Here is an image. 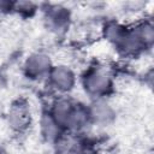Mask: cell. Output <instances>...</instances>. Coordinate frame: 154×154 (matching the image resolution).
Instances as JSON below:
<instances>
[{
	"label": "cell",
	"mask_w": 154,
	"mask_h": 154,
	"mask_svg": "<svg viewBox=\"0 0 154 154\" xmlns=\"http://www.w3.org/2000/svg\"><path fill=\"white\" fill-rule=\"evenodd\" d=\"M52 82L54 87L59 90H69L72 88L73 75L66 66H57L51 73Z\"/></svg>",
	"instance_id": "3"
},
{
	"label": "cell",
	"mask_w": 154,
	"mask_h": 154,
	"mask_svg": "<svg viewBox=\"0 0 154 154\" xmlns=\"http://www.w3.org/2000/svg\"><path fill=\"white\" fill-rule=\"evenodd\" d=\"M87 77L88 78H85V88L94 95L103 94L109 87L108 75L100 70L91 71Z\"/></svg>",
	"instance_id": "1"
},
{
	"label": "cell",
	"mask_w": 154,
	"mask_h": 154,
	"mask_svg": "<svg viewBox=\"0 0 154 154\" xmlns=\"http://www.w3.org/2000/svg\"><path fill=\"white\" fill-rule=\"evenodd\" d=\"M69 12L61 6L49 7L46 16V20L53 30H60L61 28L66 26L69 24Z\"/></svg>",
	"instance_id": "2"
},
{
	"label": "cell",
	"mask_w": 154,
	"mask_h": 154,
	"mask_svg": "<svg viewBox=\"0 0 154 154\" xmlns=\"http://www.w3.org/2000/svg\"><path fill=\"white\" fill-rule=\"evenodd\" d=\"M8 119L13 128L22 129L28 123V109L22 103H16L8 113Z\"/></svg>",
	"instance_id": "4"
},
{
	"label": "cell",
	"mask_w": 154,
	"mask_h": 154,
	"mask_svg": "<svg viewBox=\"0 0 154 154\" xmlns=\"http://www.w3.org/2000/svg\"><path fill=\"white\" fill-rule=\"evenodd\" d=\"M49 64H48V59L42 55V54H35L32 57H30L26 61V69L28 72H30L31 75H41L46 71L49 70Z\"/></svg>",
	"instance_id": "5"
}]
</instances>
